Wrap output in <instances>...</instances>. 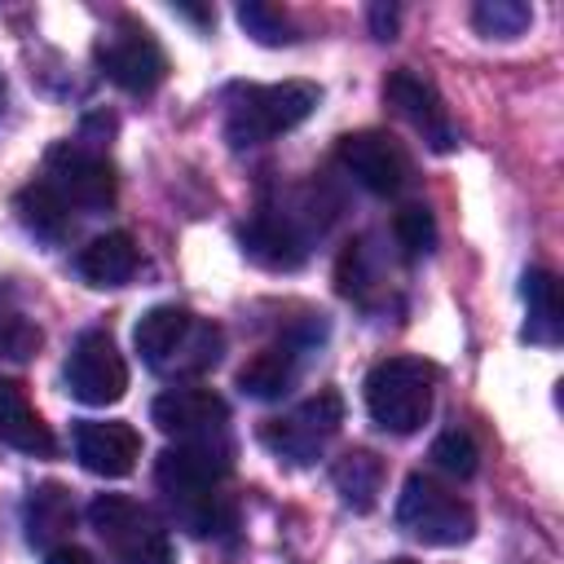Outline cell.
<instances>
[{
	"label": "cell",
	"instance_id": "1",
	"mask_svg": "<svg viewBox=\"0 0 564 564\" xmlns=\"http://www.w3.org/2000/svg\"><path fill=\"white\" fill-rule=\"evenodd\" d=\"M229 445L225 441H176L154 463V485L172 511V520L194 538H229L238 524L229 480Z\"/></svg>",
	"mask_w": 564,
	"mask_h": 564
},
{
	"label": "cell",
	"instance_id": "2",
	"mask_svg": "<svg viewBox=\"0 0 564 564\" xmlns=\"http://www.w3.org/2000/svg\"><path fill=\"white\" fill-rule=\"evenodd\" d=\"M132 344L141 352V361L154 375H203L220 361L225 348V330L181 304H154L150 313H141V322L132 326Z\"/></svg>",
	"mask_w": 564,
	"mask_h": 564
},
{
	"label": "cell",
	"instance_id": "3",
	"mask_svg": "<svg viewBox=\"0 0 564 564\" xmlns=\"http://www.w3.org/2000/svg\"><path fill=\"white\" fill-rule=\"evenodd\" d=\"M322 93L308 79H282V84H238L225 97V141L234 150L264 145L291 128H300L317 110Z\"/></svg>",
	"mask_w": 564,
	"mask_h": 564
},
{
	"label": "cell",
	"instance_id": "4",
	"mask_svg": "<svg viewBox=\"0 0 564 564\" xmlns=\"http://www.w3.org/2000/svg\"><path fill=\"white\" fill-rule=\"evenodd\" d=\"M432 401H436V370L423 357H383L366 375V410L392 436L419 432L432 419Z\"/></svg>",
	"mask_w": 564,
	"mask_h": 564
},
{
	"label": "cell",
	"instance_id": "5",
	"mask_svg": "<svg viewBox=\"0 0 564 564\" xmlns=\"http://www.w3.org/2000/svg\"><path fill=\"white\" fill-rule=\"evenodd\" d=\"M88 524L106 546L110 564H176L163 520L128 494H97L88 502Z\"/></svg>",
	"mask_w": 564,
	"mask_h": 564
},
{
	"label": "cell",
	"instance_id": "6",
	"mask_svg": "<svg viewBox=\"0 0 564 564\" xmlns=\"http://www.w3.org/2000/svg\"><path fill=\"white\" fill-rule=\"evenodd\" d=\"M397 524L410 538H419L423 546H463L476 533V511L458 494H449L445 485H436L432 476L414 471L401 485Z\"/></svg>",
	"mask_w": 564,
	"mask_h": 564
},
{
	"label": "cell",
	"instance_id": "7",
	"mask_svg": "<svg viewBox=\"0 0 564 564\" xmlns=\"http://www.w3.org/2000/svg\"><path fill=\"white\" fill-rule=\"evenodd\" d=\"M97 70L123 93H154L167 79V53L137 18H115L93 44Z\"/></svg>",
	"mask_w": 564,
	"mask_h": 564
},
{
	"label": "cell",
	"instance_id": "8",
	"mask_svg": "<svg viewBox=\"0 0 564 564\" xmlns=\"http://www.w3.org/2000/svg\"><path fill=\"white\" fill-rule=\"evenodd\" d=\"M344 423V401L335 388H322L317 397L300 401L295 410H286L282 419H269L260 427V441L269 445V454H278L291 467H308L317 463V454L330 445V436Z\"/></svg>",
	"mask_w": 564,
	"mask_h": 564
},
{
	"label": "cell",
	"instance_id": "9",
	"mask_svg": "<svg viewBox=\"0 0 564 564\" xmlns=\"http://www.w3.org/2000/svg\"><path fill=\"white\" fill-rule=\"evenodd\" d=\"M40 181L70 207V212H101L115 203V167L106 154L79 145V141H57L44 154Z\"/></svg>",
	"mask_w": 564,
	"mask_h": 564
},
{
	"label": "cell",
	"instance_id": "10",
	"mask_svg": "<svg viewBox=\"0 0 564 564\" xmlns=\"http://www.w3.org/2000/svg\"><path fill=\"white\" fill-rule=\"evenodd\" d=\"M62 379L79 405H115L128 392V366H123V352L115 348L110 330H101V326L84 330L70 344Z\"/></svg>",
	"mask_w": 564,
	"mask_h": 564
},
{
	"label": "cell",
	"instance_id": "11",
	"mask_svg": "<svg viewBox=\"0 0 564 564\" xmlns=\"http://www.w3.org/2000/svg\"><path fill=\"white\" fill-rule=\"evenodd\" d=\"M339 163H344V172L361 189H370L379 198H392V194H401L410 185V154H405V145L397 137L379 132V128L348 132L339 141Z\"/></svg>",
	"mask_w": 564,
	"mask_h": 564
},
{
	"label": "cell",
	"instance_id": "12",
	"mask_svg": "<svg viewBox=\"0 0 564 564\" xmlns=\"http://www.w3.org/2000/svg\"><path fill=\"white\" fill-rule=\"evenodd\" d=\"M150 419H154V427L163 436H176V441H225L229 405L212 388L176 383V388H167V392L154 397Z\"/></svg>",
	"mask_w": 564,
	"mask_h": 564
},
{
	"label": "cell",
	"instance_id": "13",
	"mask_svg": "<svg viewBox=\"0 0 564 564\" xmlns=\"http://www.w3.org/2000/svg\"><path fill=\"white\" fill-rule=\"evenodd\" d=\"M383 101L432 145V150H454L458 145V132H454V119H449V110H445V101L436 97V88L423 79V75H414V70H392L388 79H383Z\"/></svg>",
	"mask_w": 564,
	"mask_h": 564
},
{
	"label": "cell",
	"instance_id": "14",
	"mask_svg": "<svg viewBox=\"0 0 564 564\" xmlns=\"http://www.w3.org/2000/svg\"><path fill=\"white\" fill-rule=\"evenodd\" d=\"M242 251L264 269H300L308 260V238L300 229V216L286 207H256L238 229Z\"/></svg>",
	"mask_w": 564,
	"mask_h": 564
},
{
	"label": "cell",
	"instance_id": "15",
	"mask_svg": "<svg viewBox=\"0 0 564 564\" xmlns=\"http://www.w3.org/2000/svg\"><path fill=\"white\" fill-rule=\"evenodd\" d=\"M75 458L84 463V471L93 476H106V480H119L137 467L141 458V436L132 423H119V419H88L75 427Z\"/></svg>",
	"mask_w": 564,
	"mask_h": 564
},
{
	"label": "cell",
	"instance_id": "16",
	"mask_svg": "<svg viewBox=\"0 0 564 564\" xmlns=\"http://www.w3.org/2000/svg\"><path fill=\"white\" fill-rule=\"evenodd\" d=\"M22 529H26V542L40 546V551H53L66 542V533L75 529V502H70V489L57 485V480H44L26 494L22 502Z\"/></svg>",
	"mask_w": 564,
	"mask_h": 564
},
{
	"label": "cell",
	"instance_id": "17",
	"mask_svg": "<svg viewBox=\"0 0 564 564\" xmlns=\"http://www.w3.org/2000/svg\"><path fill=\"white\" fill-rule=\"evenodd\" d=\"M137 264H141V251H137L132 234H123V229H110V234L93 238L75 256V269L88 286H123L137 273Z\"/></svg>",
	"mask_w": 564,
	"mask_h": 564
},
{
	"label": "cell",
	"instance_id": "18",
	"mask_svg": "<svg viewBox=\"0 0 564 564\" xmlns=\"http://www.w3.org/2000/svg\"><path fill=\"white\" fill-rule=\"evenodd\" d=\"M300 379V348L295 344H269L256 357L238 366V392L256 401H278Z\"/></svg>",
	"mask_w": 564,
	"mask_h": 564
},
{
	"label": "cell",
	"instance_id": "19",
	"mask_svg": "<svg viewBox=\"0 0 564 564\" xmlns=\"http://www.w3.org/2000/svg\"><path fill=\"white\" fill-rule=\"evenodd\" d=\"M0 441L13 449H26V454H53V432L44 427V419L26 401L22 383H13V379H0Z\"/></svg>",
	"mask_w": 564,
	"mask_h": 564
},
{
	"label": "cell",
	"instance_id": "20",
	"mask_svg": "<svg viewBox=\"0 0 564 564\" xmlns=\"http://www.w3.org/2000/svg\"><path fill=\"white\" fill-rule=\"evenodd\" d=\"M330 480H335V494L344 498V507L370 511L379 502V489H383V463L370 449H348L335 458Z\"/></svg>",
	"mask_w": 564,
	"mask_h": 564
},
{
	"label": "cell",
	"instance_id": "21",
	"mask_svg": "<svg viewBox=\"0 0 564 564\" xmlns=\"http://www.w3.org/2000/svg\"><path fill=\"white\" fill-rule=\"evenodd\" d=\"M18 220L35 234V238H48V242H62L66 238V229H70V207L35 176L31 185H22L18 189Z\"/></svg>",
	"mask_w": 564,
	"mask_h": 564
},
{
	"label": "cell",
	"instance_id": "22",
	"mask_svg": "<svg viewBox=\"0 0 564 564\" xmlns=\"http://www.w3.org/2000/svg\"><path fill=\"white\" fill-rule=\"evenodd\" d=\"M520 291H524V304H529L524 339L529 344H555L560 339V286H555V273L529 269Z\"/></svg>",
	"mask_w": 564,
	"mask_h": 564
},
{
	"label": "cell",
	"instance_id": "23",
	"mask_svg": "<svg viewBox=\"0 0 564 564\" xmlns=\"http://www.w3.org/2000/svg\"><path fill=\"white\" fill-rule=\"evenodd\" d=\"M529 22H533V9L520 0H485L471 9V26L485 40H516L529 31Z\"/></svg>",
	"mask_w": 564,
	"mask_h": 564
},
{
	"label": "cell",
	"instance_id": "24",
	"mask_svg": "<svg viewBox=\"0 0 564 564\" xmlns=\"http://www.w3.org/2000/svg\"><path fill=\"white\" fill-rule=\"evenodd\" d=\"M40 326L9 300H0V361H31L40 352Z\"/></svg>",
	"mask_w": 564,
	"mask_h": 564
},
{
	"label": "cell",
	"instance_id": "25",
	"mask_svg": "<svg viewBox=\"0 0 564 564\" xmlns=\"http://www.w3.org/2000/svg\"><path fill=\"white\" fill-rule=\"evenodd\" d=\"M238 26H242L256 44H269V48L295 40L291 18H286L278 4H264V0H247V4H238Z\"/></svg>",
	"mask_w": 564,
	"mask_h": 564
},
{
	"label": "cell",
	"instance_id": "26",
	"mask_svg": "<svg viewBox=\"0 0 564 564\" xmlns=\"http://www.w3.org/2000/svg\"><path fill=\"white\" fill-rule=\"evenodd\" d=\"M335 286H339V295H348V300H357V304L370 300V291H375V264H370V242H366V238H357V242H348V247L339 251Z\"/></svg>",
	"mask_w": 564,
	"mask_h": 564
},
{
	"label": "cell",
	"instance_id": "27",
	"mask_svg": "<svg viewBox=\"0 0 564 564\" xmlns=\"http://www.w3.org/2000/svg\"><path fill=\"white\" fill-rule=\"evenodd\" d=\"M392 234H397V247H401L405 260H419V256H427L436 247V220H432V212L423 203L401 207L397 220H392Z\"/></svg>",
	"mask_w": 564,
	"mask_h": 564
},
{
	"label": "cell",
	"instance_id": "28",
	"mask_svg": "<svg viewBox=\"0 0 564 564\" xmlns=\"http://www.w3.org/2000/svg\"><path fill=\"white\" fill-rule=\"evenodd\" d=\"M432 463H436L441 471L467 480V476H476V467H480V449H476L471 432L449 427V432H441V436L432 441Z\"/></svg>",
	"mask_w": 564,
	"mask_h": 564
},
{
	"label": "cell",
	"instance_id": "29",
	"mask_svg": "<svg viewBox=\"0 0 564 564\" xmlns=\"http://www.w3.org/2000/svg\"><path fill=\"white\" fill-rule=\"evenodd\" d=\"M370 31H375V40H392L397 35V9L392 4H375L370 9Z\"/></svg>",
	"mask_w": 564,
	"mask_h": 564
},
{
	"label": "cell",
	"instance_id": "30",
	"mask_svg": "<svg viewBox=\"0 0 564 564\" xmlns=\"http://www.w3.org/2000/svg\"><path fill=\"white\" fill-rule=\"evenodd\" d=\"M44 564H97L84 546H75V542H62V546H53L48 555H44Z\"/></svg>",
	"mask_w": 564,
	"mask_h": 564
},
{
	"label": "cell",
	"instance_id": "31",
	"mask_svg": "<svg viewBox=\"0 0 564 564\" xmlns=\"http://www.w3.org/2000/svg\"><path fill=\"white\" fill-rule=\"evenodd\" d=\"M176 13H181V18H189V22H212V9H189V4H176Z\"/></svg>",
	"mask_w": 564,
	"mask_h": 564
},
{
	"label": "cell",
	"instance_id": "32",
	"mask_svg": "<svg viewBox=\"0 0 564 564\" xmlns=\"http://www.w3.org/2000/svg\"><path fill=\"white\" fill-rule=\"evenodd\" d=\"M0 110H4V79H0Z\"/></svg>",
	"mask_w": 564,
	"mask_h": 564
},
{
	"label": "cell",
	"instance_id": "33",
	"mask_svg": "<svg viewBox=\"0 0 564 564\" xmlns=\"http://www.w3.org/2000/svg\"><path fill=\"white\" fill-rule=\"evenodd\" d=\"M388 564H414V560H388Z\"/></svg>",
	"mask_w": 564,
	"mask_h": 564
}]
</instances>
